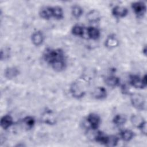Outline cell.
I'll return each mask as SVG.
<instances>
[{
  "mask_svg": "<svg viewBox=\"0 0 147 147\" xmlns=\"http://www.w3.org/2000/svg\"><path fill=\"white\" fill-rule=\"evenodd\" d=\"M43 59L56 71H61L66 67L65 56L64 51L60 48L46 49L43 53Z\"/></svg>",
  "mask_w": 147,
  "mask_h": 147,
  "instance_id": "obj_1",
  "label": "cell"
},
{
  "mask_svg": "<svg viewBox=\"0 0 147 147\" xmlns=\"http://www.w3.org/2000/svg\"><path fill=\"white\" fill-rule=\"evenodd\" d=\"M69 91L74 98L80 99L86 94V87L83 83L77 80L71 83L69 87Z\"/></svg>",
  "mask_w": 147,
  "mask_h": 147,
  "instance_id": "obj_2",
  "label": "cell"
},
{
  "mask_svg": "<svg viewBox=\"0 0 147 147\" xmlns=\"http://www.w3.org/2000/svg\"><path fill=\"white\" fill-rule=\"evenodd\" d=\"M129 84L134 88L142 89L146 87V75L141 78L137 75H130L129 78Z\"/></svg>",
  "mask_w": 147,
  "mask_h": 147,
  "instance_id": "obj_3",
  "label": "cell"
},
{
  "mask_svg": "<svg viewBox=\"0 0 147 147\" xmlns=\"http://www.w3.org/2000/svg\"><path fill=\"white\" fill-rule=\"evenodd\" d=\"M130 102L132 106L138 110H144L145 109V99L140 94H131L130 95Z\"/></svg>",
  "mask_w": 147,
  "mask_h": 147,
  "instance_id": "obj_4",
  "label": "cell"
},
{
  "mask_svg": "<svg viewBox=\"0 0 147 147\" xmlns=\"http://www.w3.org/2000/svg\"><path fill=\"white\" fill-rule=\"evenodd\" d=\"M131 6L134 13L138 17H142L146 13V6L144 2L138 1L133 2L131 3Z\"/></svg>",
  "mask_w": 147,
  "mask_h": 147,
  "instance_id": "obj_5",
  "label": "cell"
},
{
  "mask_svg": "<svg viewBox=\"0 0 147 147\" xmlns=\"http://www.w3.org/2000/svg\"><path fill=\"white\" fill-rule=\"evenodd\" d=\"M41 120L44 123L49 125H55L56 122V117L53 112L50 109H47L44 111L41 116Z\"/></svg>",
  "mask_w": 147,
  "mask_h": 147,
  "instance_id": "obj_6",
  "label": "cell"
},
{
  "mask_svg": "<svg viewBox=\"0 0 147 147\" xmlns=\"http://www.w3.org/2000/svg\"><path fill=\"white\" fill-rule=\"evenodd\" d=\"M87 122L91 129L92 130H96L100 125V118L95 113H90L87 117Z\"/></svg>",
  "mask_w": 147,
  "mask_h": 147,
  "instance_id": "obj_7",
  "label": "cell"
},
{
  "mask_svg": "<svg viewBox=\"0 0 147 147\" xmlns=\"http://www.w3.org/2000/svg\"><path fill=\"white\" fill-rule=\"evenodd\" d=\"M127 9L122 6H115L111 10L112 15L116 18H123L127 16Z\"/></svg>",
  "mask_w": 147,
  "mask_h": 147,
  "instance_id": "obj_8",
  "label": "cell"
},
{
  "mask_svg": "<svg viewBox=\"0 0 147 147\" xmlns=\"http://www.w3.org/2000/svg\"><path fill=\"white\" fill-rule=\"evenodd\" d=\"M119 40L114 34L109 36L105 41V45L108 49H113L118 46Z\"/></svg>",
  "mask_w": 147,
  "mask_h": 147,
  "instance_id": "obj_9",
  "label": "cell"
},
{
  "mask_svg": "<svg viewBox=\"0 0 147 147\" xmlns=\"http://www.w3.org/2000/svg\"><path fill=\"white\" fill-rule=\"evenodd\" d=\"M31 40L32 43L35 46H39L43 43L44 40V36L42 32L36 31L32 34Z\"/></svg>",
  "mask_w": 147,
  "mask_h": 147,
  "instance_id": "obj_10",
  "label": "cell"
},
{
  "mask_svg": "<svg viewBox=\"0 0 147 147\" xmlns=\"http://www.w3.org/2000/svg\"><path fill=\"white\" fill-rule=\"evenodd\" d=\"M0 123L1 127L5 130H6L14 124L13 119L12 117L10 115H5L1 118Z\"/></svg>",
  "mask_w": 147,
  "mask_h": 147,
  "instance_id": "obj_11",
  "label": "cell"
},
{
  "mask_svg": "<svg viewBox=\"0 0 147 147\" xmlns=\"http://www.w3.org/2000/svg\"><path fill=\"white\" fill-rule=\"evenodd\" d=\"M87 37L91 40H97L99 38L100 33L99 30L94 26H89L86 29Z\"/></svg>",
  "mask_w": 147,
  "mask_h": 147,
  "instance_id": "obj_12",
  "label": "cell"
},
{
  "mask_svg": "<svg viewBox=\"0 0 147 147\" xmlns=\"http://www.w3.org/2000/svg\"><path fill=\"white\" fill-rule=\"evenodd\" d=\"M87 20L92 23H96L100 21V14L99 12L95 9L91 10L87 14Z\"/></svg>",
  "mask_w": 147,
  "mask_h": 147,
  "instance_id": "obj_13",
  "label": "cell"
},
{
  "mask_svg": "<svg viewBox=\"0 0 147 147\" xmlns=\"http://www.w3.org/2000/svg\"><path fill=\"white\" fill-rule=\"evenodd\" d=\"M19 70L15 67L6 68L4 71L5 76L8 79H11L17 77L19 75Z\"/></svg>",
  "mask_w": 147,
  "mask_h": 147,
  "instance_id": "obj_14",
  "label": "cell"
},
{
  "mask_svg": "<svg viewBox=\"0 0 147 147\" xmlns=\"http://www.w3.org/2000/svg\"><path fill=\"white\" fill-rule=\"evenodd\" d=\"M107 95V90L103 87H96L93 92V96H94V98L96 99L99 100L106 98Z\"/></svg>",
  "mask_w": 147,
  "mask_h": 147,
  "instance_id": "obj_15",
  "label": "cell"
},
{
  "mask_svg": "<svg viewBox=\"0 0 147 147\" xmlns=\"http://www.w3.org/2000/svg\"><path fill=\"white\" fill-rule=\"evenodd\" d=\"M39 15L41 18L44 20H49L53 17L52 7L47 6L42 8L39 12Z\"/></svg>",
  "mask_w": 147,
  "mask_h": 147,
  "instance_id": "obj_16",
  "label": "cell"
},
{
  "mask_svg": "<svg viewBox=\"0 0 147 147\" xmlns=\"http://www.w3.org/2000/svg\"><path fill=\"white\" fill-rule=\"evenodd\" d=\"M105 82V83L108 86L111 87H115L119 86L120 84L119 78L114 75H111L106 77Z\"/></svg>",
  "mask_w": 147,
  "mask_h": 147,
  "instance_id": "obj_17",
  "label": "cell"
},
{
  "mask_svg": "<svg viewBox=\"0 0 147 147\" xmlns=\"http://www.w3.org/2000/svg\"><path fill=\"white\" fill-rule=\"evenodd\" d=\"M35 119L32 116H26L22 119V123L26 129H31L35 125Z\"/></svg>",
  "mask_w": 147,
  "mask_h": 147,
  "instance_id": "obj_18",
  "label": "cell"
},
{
  "mask_svg": "<svg viewBox=\"0 0 147 147\" xmlns=\"http://www.w3.org/2000/svg\"><path fill=\"white\" fill-rule=\"evenodd\" d=\"M134 137V133L128 129L123 130L120 133V137L121 139L126 142L130 141Z\"/></svg>",
  "mask_w": 147,
  "mask_h": 147,
  "instance_id": "obj_19",
  "label": "cell"
},
{
  "mask_svg": "<svg viewBox=\"0 0 147 147\" xmlns=\"http://www.w3.org/2000/svg\"><path fill=\"white\" fill-rule=\"evenodd\" d=\"M107 138H108V136L105 134L103 133L100 131H98L94 137V139L96 142L105 146L107 143Z\"/></svg>",
  "mask_w": 147,
  "mask_h": 147,
  "instance_id": "obj_20",
  "label": "cell"
},
{
  "mask_svg": "<svg viewBox=\"0 0 147 147\" xmlns=\"http://www.w3.org/2000/svg\"><path fill=\"white\" fill-rule=\"evenodd\" d=\"M52 14L53 17L56 20H61L64 18L63 10L59 6L52 7Z\"/></svg>",
  "mask_w": 147,
  "mask_h": 147,
  "instance_id": "obj_21",
  "label": "cell"
},
{
  "mask_svg": "<svg viewBox=\"0 0 147 147\" xmlns=\"http://www.w3.org/2000/svg\"><path fill=\"white\" fill-rule=\"evenodd\" d=\"M131 122L133 125L139 129V127L146 121L143 117L139 115H133L131 117Z\"/></svg>",
  "mask_w": 147,
  "mask_h": 147,
  "instance_id": "obj_22",
  "label": "cell"
},
{
  "mask_svg": "<svg viewBox=\"0 0 147 147\" xmlns=\"http://www.w3.org/2000/svg\"><path fill=\"white\" fill-rule=\"evenodd\" d=\"M71 32L74 36L83 37L84 34V28L80 25H76L72 27Z\"/></svg>",
  "mask_w": 147,
  "mask_h": 147,
  "instance_id": "obj_23",
  "label": "cell"
},
{
  "mask_svg": "<svg viewBox=\"0 0 147 147\" xmlns=\"http://www.w3.org/2000/svg\"><path fill=\"white\" fill-rule=\"evenodd\" d=\"M83 13V9L79 5H75L72 6L71 13L75 18H79V17H81Z\"/></svg>",
  "mask_w": 147,
  "mask_h": 147,
  "instance_id": "obj_24",
  "label": "cell"
},
{
  "mask_svg": "<svg viewBox=\"0 0 147 147\" xmlns=\"http://www.w3.org/2000/svg\"><path fill=\"white\" fill-rule=\"evenodd\" d=\"M126 121V118L125 116L121 114H117L113 119V122L117 126H121L123 125Z\"/></svg>",
  "mask_w": 147,
  "mask_h": 147,
  "instance_id": "obj_25",
  "label": "cell"
},
{
  "mask_svg": "<svg viewBox=\"0 0 147 147\" xmlns=\"http://www.w3.org/2000/svg\"><path fill=\"white\" fill-rule=\"evenodd\" d=\"M119 141V138L116 136H108V138L107 143L106 144V146L113 147L117 145Z\"/></svg>",
  "mask_w": 147,
  "mask_h": 147,
  "instance_id": "obj_26",
  "label": "cell"
},
{
  "mask_svg": "<svg viewBox=\"0 0 147 147\" xmlns=\"http://www.w3.org/2000/svg\"><path fill=\"white\" fill-rule=\"evenodd\" d=\"M142 53H144V55L145 56L146 55V46H145V47H144V48L142 49Z\"/></svg>",
  "mask_w": 147,
  "mask_h": 147,
  "instance_id": "obj_27",
  "label": "cell"
}]
</instances>
